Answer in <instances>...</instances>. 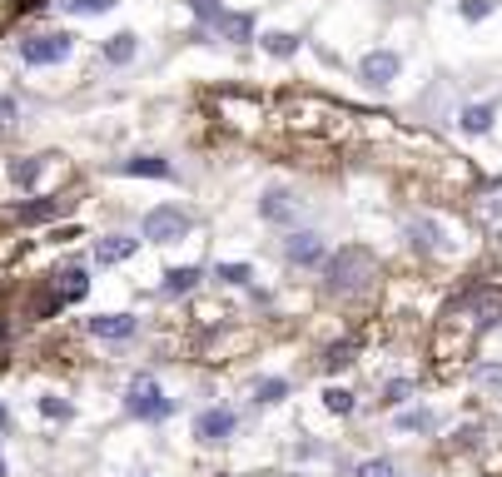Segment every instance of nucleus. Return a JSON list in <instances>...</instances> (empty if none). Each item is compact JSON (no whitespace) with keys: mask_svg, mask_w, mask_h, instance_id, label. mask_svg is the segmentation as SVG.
I'll return each instance as SVG.
<instances>
[{"mask_svg":"<svg viewBox=\"0 0 502 477\" xmlns=\"http://www.w3.org/2000/svg\"><path fill=\"white\" fill-rule=\"evenodd\" d=\"M135 51H139V40L129 35V30H120V35L105 40V60H110V65H129V60H135Z\"/></svg>","mask_w":502,"mask_h":477,"instance_id":"4468645a","label":"nucleus"},{"mask_svg":"<svg viewBox=\"0 0 502 477\" xmlns=\"http://www.w3.org/2000/svg\"><path fill=\"white\" fill-rule=\"evenodd\" d=\"M264 51L278 55V60H289V55H299V35H289V30H269V35H264Z\"/></svg>","mask_w":502,"mask_h":477,"instance_id":"dca6fc26","label":"nucleus"},{"mask_svg":"<svg viewBox=\"0 0 502 477\" xmlns=\"http://www.w3.org/2000/svg\"><path fill=\"white\" fill-rule=\"evenodd\" d=\"M259 219H264V224H294V219H299V199H294L284 184L264 189V194H259Z\"/></svg>","mask_w":502,"mask_h":477,"instance_id":"0eeeda50","label":"nucleus"},{"mask_svg":"<svg viewBox=\"0 0 502 477\" xmlns=\"http://www.w3.org/2000/svg\"><path fill=\"white\" fill-rule=\"evenodd\" d=\"M139 249V238L135 234H105V238H95V264H125L129 254Z\"/></svg>","mask_w":502,"mask_h":477,"instance_id":"6e6552de","label":"nucleus"},{"mask_svg":"<svg viewBox=\"0 0 502 477\" xmlns=\"http://www.w3.org/2000/svg\"><path fill=\"white\" fill-rule=\"evenodd\" d=\"M0 477H5V457H0Z\"/></svg>","mask_w":502,"mask_h":477,"instance_id":"72a5a7b5","label":"nucleus"},{"mask_svg":"<svg viewBox=\"0 0 502 477\" xmlns=\"http://www.w3.org/2000/svg\"><path fill=\"white\" fill-rule=\"evenodd\" d=\"M90 293V278H85V269H65L60 278H55V299L60 303H80Z\"/></svg>","mask_w":502,"mask_h":477,"instance_id":"ddd939ff","label":"nucleus"},{"mask_svg":"<svg viewBox=\"0 0 502 477\" xmlns=\"http://www.w3.org/2000/svg\"><path fill=\"white\" fill-rule=\"evenodd\" d=\"M408 393H413V383H388V393H383V403H393V408H398V403H408Z\"/></svg>","mask_w":502,"mask_h":477,"instance_id":"7c9ffc66","label":"nucleus"},{"mask_svg":"<svg viewBox=\"0 0 502 477\" xmlns=\"http://www.w3.org/2000/svg\"><path fill=\"white\" fill-rule=\"evenodd\" d=\"M40 413H45V418H60V423H70V418H75V403H65V398H55V393H45V398H40Z\"/></svg>","mask_w":502,"mask_h":477,"instance_id":"4be33fe9","label":"nucleus"},{"mask_svg":"<svg viewBox=\"0 0 502 477\" xmlns=\"http://www.w3.org/2000/svg\"><path fill=\"white\" fill-rule=\"evenodd\" d=\"M214 26L224 30L229 40H239V45L249 40V20H244V15H224V11H219V15H214Z\"/></svg>","mask_w":502,"mask_h":477,"instance_id":"aec40b11","label":"nucleus"},{"mask_svg":"<svg viewBox=\"0 0 502 477\" xmlns=\"http://www.w3.org/2000/svg\"><path fill=\"white\" fill-rule=\"evenodd\" d=\"M120 175H135V179H169L175 169H169V160H160V154H135V160L120 164Z\"/></svg>","mask_w":502,"mask_h":477,"instance_id":"9b49d317","label":"nucleus"},{"mask_svg":"<svg viewBox=\"0 0 502 477\" xmlns=\"http://www.w3.org/2000/svg\"><path fill=\"white\" fill-rule=\"evenodd\" d=\"M254 398L259 403H284L289 398V383H284V378H259V383H254Z\"/></svg>","mask_w":502,"mask_h":477,"instance_id":"6ab92c4d","label":"nucleus"},{"mask_svg":"<svg viewBox=\"0 0 502 477\" xmlns=\"http://www.w3.org/2000/svg\"><path fill=\"white\" fill-rule=\"evenodd\" d=\"M463 129H467V135H488V129H492V105H467V110H463Z\"/></svg>","mask_w":502,"mask_h":477,"instance_id":"a211bd4d","label":"nucleus"},{"mask_svg":"<svg viewBox=\"0 0 502 477\" xmlns=\"http://www.w3.org/2000/svg\"><path fill=\"white\" fill-rule=\"evenodd\" d=\"M40 169H45V160H15L11 164V179H15V184H35Z\"/></svg>","mask_w":502,"mask_h":477,"instance_id":"5701e85b","label":"nucleus"},{"mask_svg":"<svg viewBox=\"0 0 502 477\" xmlns=\"http://www.w3.org/2000/svg\"><path fill=\"white\" fill-rule=\"evenodd\" d=\"M349 364H353V343H333V348H328V358H324L328 373H339V368H349Z\"/></svg>","mask_w":502,"mask_h":477,"instance_id":"bb28decb","label":"nucleus"},{"mask_svg":"<svg viewBox=\"0 0 502 477\" xmlns=\"http://www.w3.org/2000/svg\"><path fill=\"white\" fill-rule=\"evenodd\" d=\"M55 214H60V199H35V204H20L15 219H20V224H45V219H55Z\"/></svg>","mask_w":502,"mask_h":477,"instance_id":"2eb2a0df","label":"nucleus"},{"mask_svg":"<svg viewBox=\"0 0 502 477\" xmlns=\"http://www.w3.org/2000/svg\"><path fill=\"white\" fill-rule=\"evenodd\" d=\"M214 278H224V284H249L254 269L249 264H219V269H214Z\"/></svg>","mask_w":502,"mask_h":477,"instance_id":"cd10ccee","label":"nucleus"},{"mask_svg":"<svg viewBox=\"0 0 502 477\" xmlns=\"http://www.w3.org/2000/svg\"><path fill=\"white\" fill-rule=\"evenodd\" d=\"M65 11L70 15H105V11H114V0H65Z\"/></svg>","mask_w":502,"mask_h":477,"instance_id":"393cba45","label":"nucleus"},{"mask_svg":"<svg viewBox=\"0 0 502 477\" xmlns=\"http://www.w3.org/2000/svg\"><path fill=\"white\" fill-rule=\"evenodd\" d=\"M324 274H328V289L333 293H358L368 278L378 274V259L368 249H358V244H349V249H339L324 264Z\"/></svg>","mask_w":502,"mask_h":477,"instance_id":"f257e3e1","label":"nucleus"},{"mask_svg":"<svg viewBox=\"0 0 502 477\" xmlns=\"http://www.w3.org/2000/svg\"><path fill=\"white\" fill-rule=\"evenodd\" d=\"M408 234H413V244H418V249H427V254H448L452 249V244H448V229H443L438 219H427V214L408 224Z\"/></svg>","mask_w":502,"mask_h":477,"instance_id":"1a4fd4ad","label":"nucleus"},{"mask_svg":"<svg viewBox=\"0 0 502 477\" xmlns=\"http://www.w3.org/2000/svg\"><path fill=\"white\" fill-rule=\"evenodd\" d=\"M189 229H194V219H189L179 204H154L145 219H139V234L150 238V244H175V238H184Z\"/></svg>","mask_w":502,"mask_h":477,"instance_id":"7ed1b4c3","label":"nucleus"},{"mask_svg":"<svg viewBox=\"0 0 502 477\" xmlns=\"http://www.w3.org/2000/svg\"><path fill=\"white\" fill-rule=\"evenodd\" d=\"M15 114H20V105H15V100H0V125H11Z\"/></svg>","mask_w":502,"mask_h":477,"instance_id":"2f4dec72","label":"nucleus"},{"mask_svg":"<svg viewBox=\"0 0 502 477\" xmlns=\"http://www.w3.org/2000/svg\"><path fill=\"white\" fill-rule=\"evenodd\" d=\"M5 427H11V413H5V403H0V433H5Z\"/></svg>","mask_w":502,"mask_h":477,"instance_id":"473e14b6","label":"nucleus"},{"mask_svg":"<svg viewBox=\"0 0 502 477\" xmlns=\"http://www.w3.org/2000/svg\"><path fill=\"white\" fill-rule=\"evenodd\" d=\"M477 383H482V388H502V364H488V368H477Z\"/></svg>","mask_w":502,"mask_h":477,"instance_id":"c756f323","label":"nucleus"},{"mask_svg":"<svg viewBox=\"0 0 502 477\" xmlns=\"http://www.w3.org/2000/svg\"><path fill=\"white\" fill-rule=\"evenodd\" d=\"M398 70H403L398 51H368L364 65H358V80H364V85H373V90H383V85H393V80H398Z\"/></svg>","mask_w":502,"mask_h":477,"instance_id":"423d86ee","label":"nucleus"},{"mask_svg":"<svg viewBox=\"0 0 502 477\" xmlns=\"http://www.w3.org/2000/svg\"><path fill=\"white\" fill-rule=\"evenodd\" d=\"M234 427H239L234 408H204V413L194 418V438H200L204 448H219V442L234 438Z\"/></svg>","mask_w":502,"mask_h":477,"instance_id":"39448f33","label":"nucleus"},{"mask_svg":"<svg viewBox=\"0 0 502 477\" xmlns=\"http://www.w3.org/2000/svg\"><path fill=\"white\" fill-rule=\"evenodd\" d=\"M70 51H75V35H65V30H45V35L20 40V60L26 65H60Z\"/></svg>","mask_w":502,"mask_h":477,"instance_id":"20e7f679","label":"nucleus"},{"mask_svg":"<svg viewBox=\"0 0 502 477\" xmlns=\"http://www.w3.org/2000/svg\"><path fill=\"white\" fill-rule=\"evenodd\" d=\"M498 11V0H463V20H482Z\"/></svg>","mask_w":502,"mask_h":477,"instance_id":"c85d7f7f","label":"nucleus"},{"mask_svg":"<svg viewBox=\"0 0 502 477\" xmlns=\"http://www.w3.org/2000/svg\"><path fill=\"white\" fill-rule=\"evenodd\" d=\"M324 408L328 413H339V418H349L353 413V393L349 388H324Z\"/></svg>","mask_w":502,"mask_h":477,"instance_id":"412c9836","label":"nucleus"},{"mask_svg":"<svg viewBox=\"0 0 502 477\" xmlns=\"http://www.w3.org/2000/svg\"><path fill=\"white\" fill-rule=\"evenodd\" d=\"M353 477H398V467H393L388 457H368V463L353 467Z\"/></svg>","mask_w":502,"mask_h":477,"instance_id":"b1692460","label":"nucleus"},{"mask_svg":"<svg viewBox=\"0 0 502 477\" xmlns=\"http://www.w3.org/2000/svg\"><path fill=\"white\" fill-rule=\"evenodd\" d=\"M427 427H433V413H423V408L418 413H398V433H427Z\"/></svg>","mask_w":502,"mask_h":477,"instance_id":"a878e982","label":"nucleus"},{"mask_svg":"<svg viewBox=\"0 0 502 477\" xmlns=\"http://www.w3.org/2000/svg\"><path fill=\"white\" fill-rule=\"evenodd\" d=\"M90 333H95V339H129V333H135V318L129 314H100V318H90Z\"/></svg>","mask_w":502,"mask_h":477,"instance_id":"f8f14e48","label":"nucleus"},{"mask_svg":"<svg viewBox=\"0 0 502 477\" xmlns=\"http://www.w3.org/2000/svg\"><path fill=\"white\" fill-rule=\"evenodd\" d=\"M194 284H200V269H194V264L169 269V274H164V293H189Z\"/></svg>","mask_w":502,"mask_h":477,"instance_id":"f3484780","label":"nucleus"},{"mask_svg":"<svg viewBox=\"0 0 502 477\" xmlns=\"http://www.w3.org/2000/svg\"><path fill=\"white\" fill-rule=\"evenodd\" d=\"M284 259H289V264H318V259H324V238L309 234V229H303V234H289L284 238Z\"/></svg>","mask_w":502,"mask_h":477,"instance_id":"9d476101","label":"nucleus"},{"mask_svg":"<svg viewBox=\"0 0 502 477\" xmlns=\"http://www.w3.org/2000/svg\"><path fill=\"white\" fill-rule=\"evenodd\" d=\"M125 413L139 418V423H160V418L175 413V398H164L160 383H154L150 373H135L125 388Z\"/></svg>","mask_w":502,"mask_h":477,"instance_id":"f03ea898","label":"nucleus"}]
</instances>
